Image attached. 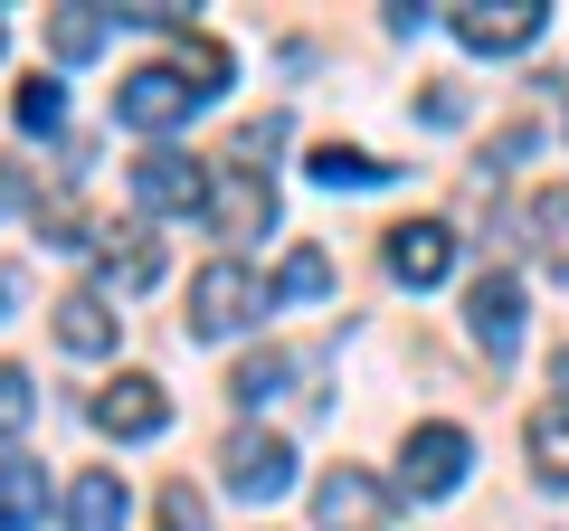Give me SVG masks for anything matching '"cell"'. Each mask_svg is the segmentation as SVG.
<instances>
[{"instance_id":"cell-1","label":"cell","mask_w":569,"mask_h":531,"mask_svg":"<svg viewBox=\"0 0 569 531\" xmlns=\"http://www.w3.org/2000/svg\"><path fill=\"white\" fill-rule=\"evenodd\" d=\"M257 313H266V285L238 257H219V266L190 275V342H228V332H247Z\"/></svg>"},{"instance_id":"cell-2","label":"cell","mask_w":569,"mask_h":531,"mask_svg":"<svg viewBox=\"0 0 569 531\" xmlns=\"http://www.w3.org/2000/svg\"><path fill=\"white\" fill-rule=\"evenodd\" d=\"M447 29L475 48V58H512V48H531L550 29L541 0H466V10H447Z\"/></svg>"},{"instance_id":"cell-3","label":"cell","mask_w":569,"mask_h":531,"mask_svg":"<svg viewBox=\"0 0 569 531\" xmlns=\"http://www.w3.org/2000/svg\"><path fill=\"white\" fill-rule=\"evenodd\" d=\"M219 474H228V493H247V503H276V493L295 484V447H284L276 428H238L219 447Z\"/></svg>"},{"instance_id":"cell-4","label":"cell","mask_w":569,"mask_h":531,"mask_svg":"<svg viewBox=\"0 0 569 531\" xmlns=\"http://www.w3.org/2000/svg\"><path fill=\"white\" fill-rule=\"evenodd\" d=\"M96 428L123 437V447H133V437H162L171 428V389L152 380V370H123V380L96 389Z\"/></svg>"},{"instance_id":"cell-5","label":"cell","mask_w":569,"mask_h":531,"mask_svg":"<svg viewBox=\"0 0 569 531\" xmlns=\"http://www.w3.org/2000/svg\"><path fill=\"white\" fill-rule=\"evenodd\" d=\"M190 86L181 67H133V77L114 86V123H133V133H171V123H190Z\"/></svg>"},{"instance_id":"cell-6","label":"cell","mask_w":569,"mask_h":531,"mask_svg":"<svg viewBox=\"0 0 569 531\" xmlns=\"http://www.w3.org/2000/svg\"><path fill=\"white\" fill-rule=\"evenodd\" d=\"M466 332L493 351V361H512V351H522V275H503V266H493V275H475Z\"/></svg>"},{"instance_id":"cell-7","label":"cell","mask_w":569,"mask_h":531,"mask_svg":"<svg viewBox=\"0 0 569 531\" xmlns=\"http://www.w3.org/2000/svg\"><path fill=\"white\" fill-rule=\"evenodd\" d=\"M466 465H475L466 428H418V437H408V465H399V484L418 493V503H437V493H456V484H466Z\"/></svg>"},{"instance_id":"cell-8","label":"cell","mask_w":569,"mask_h":531,"mask_svg":"<svg viewBox=\"0 0 569 531\" xmlns=\"http://www.w3.org/2000/svg\"><path fill=\"white\" fill-rule=\"evenodd\" d=\"M209 228H219V238H257V228H276V190H266V171H209Z\"/></svg>"},{"instance_id":"cell-9","label":"cell","mask_w":569,"mask_h":531,"mask_svg":"<svg viewBox=\"0 0 569 531\" xmlns=\"http://www.w3.org/2000/svg\"><path fill=\"white\" fill-rule=\"evenodd\" d=\"M133 200L162 209V219H190V209L209 200V162H190V152H142L133 162Z\"/></svg>"},{"instance_id":"cell-10","label":"cell","mask_w":569,"mask_h":531,"mask_svg":"<svg viewBox=\"0 0 569 531\" xmlns=\"http://www.w3.org/2000/svg\"><path fill=\"white\" fill-rule=\"evenodd\" d=\"M313 522H323V531H380V522H389V493H380V474H361V465H332L323 484H313Z\"/></svg>"},{"instance_id":"cell-11","label":"cell","mask_w":569,"mask_h":531,"mask_svg":"<svg viewBox=\"0 0 569 531\" xmlns=\"http://www.w3.org/2000/svg\"><path fill=\"white\" fill-rule=\"evenodd\" d=\"M447 266H456V228L447 219H408V228H389V275L399 285H447Z\"/></svg>"},{"instance_id":"cell-12","label":"cell","mask_w":569,"mask_h":531,"mask_svg":"<svg viewBox=\"0 0 569 531\" xmlns=\"http://www.w3.org/2000/svg\"><path fill=\"white\" fill-rule=\"evenodd\" d=\"M123 512H133V493H123L114 465L77 474V493H67V531H123Z\"/></svg>"},{"instance_id":"cell-13","label":"cell","mask_w":569,"mask_h":531,"mask_svg":"<svg viewBox=\"0 0 569 531\" xmlns=\"http://www.w3.org/2000/svg\"><path fill=\"white\" fill-rule=\"evenodd\" d=\"M58 342H67V351H114V313H104L96 285L58 294Z\"/></svg>"},{"instance_id":"cell-14","label":"cell","mask_w":569,"mask_h":531,"mask_svg":"<svg viewBox=\"0 0 569 531\" xmlns=\"http://www.w3.org/2000/svg\"><path fill=\"white\" fill-rule=\"evenodd\" d=\"M39 512H48V474L29 455H10L0 465V531H39Z\"/></svg>"},{"instance_id":"cell-15","label":"cell","mask_w":569,"mask_h":531,"mask_svg":"<svg viewBox=\"0 0 569 531\" xmlns=\"http://www.w3.org/2000/svg\"><path fill=\"white\" fill-rule=\"evenodd\" d=\"M313 294H332V257H323V247H295V257L276 266L266 304H313Z\"/></svg>"},{"instance_id":"cell-16","label":"cell","mask_w":569,"mask_h":531,"mask_svg":"<svg viewBox=\"0 0 569 531\" xmlns=\"http://www.w3.org/2000/svg\"><path fill=\"white\" fill-rule=\"evenodd\" d=\"M531 474H550V484H569V399H550V409H531Z\"/></svg>"},{"instance_id":"cell-17","label":"cell","mask_w":569,"mask_h":531,"mask_svg":"<svg viewBox=\"0 0 569 531\" xmlns=\"http://www.w3.org/2000/svg\"><path fill=\"white\" fill-rule=\"evenodd\" d=\"M123 247H104V285H123V294H142L152 275H162V247L142 238V228H114Z\"/></svg>"},{"instance_id":"cell-18","label":"cell","mask_w":569,"mask_h":531,"mask_svg":"<svg viewBox=\"0 0 569 531\" xmlns=\"http://www.w3.org/2000/svg\"><path fill=\"white\" fill-rule=\"evenodd\" d=\"M171 67H181V86H190L200 104L228 86V48H219V39H200V29H181V58H171Z\"/></svg>"},{"instance_id":"cell-19","label":"cell","mask_w":569,"mask_h":531,"mask_svg":"<svg viewBox=\"0 0 569 531\" xmlns=\"http://www.w3.org/2000/svg\"><path fill=\"white\" fill-rule=\"evenodd\" d=\"M313 181H323V190H380L389 162H370V152H351V143H323V152H313Z\"/></svg>"},{"instance_id":"cell-20","label":"cell","mask_w":569,"mask_h":531,"mask_svg":"<svg viewBox=\"0 0 569 531\" xmlns=\"http://www.w3.org/2000/svg\"><path fill=\"white\" fill-rule=\"evenodd\" d=\"M284 380H295V361H284V351H257V361H238V380H228V399H238V409H266V399H276Z\"/></svg>"},{"instance_id":"cell-21","label":"cell","mask_w":569,"mask_h":531,"mask_svg":"<svg viewBox=\"0 0 569 531\" xmlns=\"http://www.w3.org/2000/svg\"><path fill=\"white\" fill-rule=\"evenodd\" d=\"M531 238H541V257L569 275V190H531Z\"/></svg>"},{"instance_id":"cell-22","label":"cell","mask_w":569,"mask_h":531,"mask_svg":"<svg viewBox=\"0 0 569 531\" xmlns=\"http://www.w3.org/2000/svg\"><path fill=\"white\" fill-rule=\"evenodd\" d=\"M48 48H58L67 67L96 58V48H104V20H96V10H58V20H48Z\"/></svg>"},{"instance_id":"cell-23","label":"cell","mask_w":569,"mask_h":531,"mask_svg":"<svg viewBox=\"0 0 569 531\" xmlns=\"http://www.w3.org/2000/svg\"><path fill=\"white\" fill-rule=\"evenodd\" d=\"M29 418H39V389H29V370L0 361V437H20Z\"/></svg>"},{"instance_id":"cell-24","label":"cell","mask_w":569,"mask_h":531,"mask_svg":"<svg viewBox=\"0 0 569 531\" xmlns=\"http://www.w3.org/2000/svg\"><path fill=\"white\" fill-rule=\"evenodd\" d=\"M20 123H29V133H58V123H67L58 77H29V86H20Z\"/></svg>"},{"instance_id":"cell-25","label":"cell","mask_w":569,"mask_h":531,"mask_svg":"<svg viewBox=\"0 0 569 531\" xmlns=\"http://www.w3.org/2000/svg\"><path fill=\"white\" fill-rule=\"evenodd\" d=\"M162 522H171V531H209V503H200L190 484H171V493H162Z\"/></svg>"},{"instance_id":"cell-26","label":"cell","mask_w":569,"mask_h":531,"mask_svg":"<svg viewBox=\"0 0 569 531\" xmlns=\"http://www.w3.org/2000/svg\"><path fill=\"white\" fill-rule=\"evenodd\" d=\"M418 114H427V123H466V96H456V86H427Z\"/></svg>"},{"instance_id":"cell-27","label":"cell","mask_w":569,"mask_h":531,"mask_svg":"<svg viewBox=\"0 0 569 531\" xmlns=\"http://www.w3.org/2000/svg\"><path fill=\"white\" fill-rule=\"evenodd\" d=\"M10 304H20V275H10V266H0V313H10Z\"/></svg>"},{"instance_id":"cell-28","label":"cell","mask_w":569,"mask_h":531,"mask_svg":"<svg viewBox=\"0 0 569 531\" xmlns=\"http://www.w3.org/2000/svg\"><path fill=\"white\" fill-rule=\"evenodd\" d=\"M550 380H560V389H569V351H560V361H550Z\"/></svg>"}]
</instances>
